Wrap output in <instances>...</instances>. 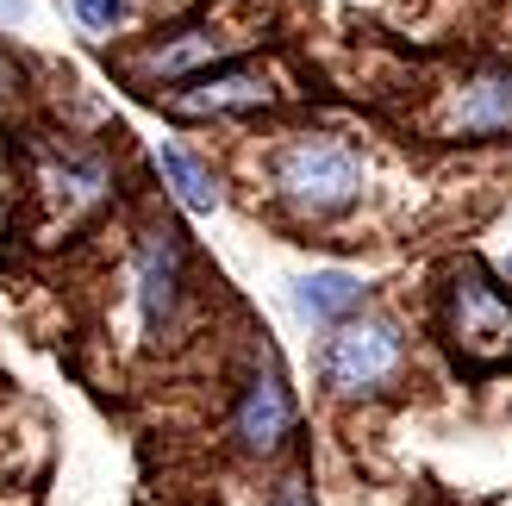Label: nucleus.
<instances>
[{"label":"nucleus","mask_w":512,"mask_h":506,"mask_svg":"<svg viewBox=\"0 0 512 506\" xmlns=\"http://www.w3.org/2000/svg\"><path fill=\"white\" fill-rule=\"evenodd\" d=\"M275 188L300 219H331L363 194V157L344 138H294L275 157Z\"/></svg>","instance_id":"f257e3e1"},{"label":"nucleus","mask_w":512,"mask_h":506,"mask_svg":"<svg viewBox=\"0 0 512 506\" xmlns=\"http://www.w3.org/2000/svg\"><path fill=\"white\" fill-rule=\"evenodd\" d=\"M400 369H406V338L381 313H363V319L350 313L344 325H331V338L319 350V375L331 394H381Z\"/></svg>","instance_id":"f03ea898"},{"label":"nucleus","mask_w":512,"mask_h":506,"mask_svg":"<svg viewBox=\"0 0 512 506\" xmlns=\"http://www.w3.org/2000/svg\"><path fill=\"white\" fill-rule=\"evenodd\" d=\"M450 344L463 350L469 363H500L512 350V300L475 263L456 275V288H450Z\"/></svg>","instance_id":"7ed1b4c3"},{"label":"nucleus","mask_w":512,"mask_h":506,"mask_svg":"<svg viewBox=\"0 0 512 506\" xmlns=\"http://www.w3.org/2000/svg\"><path fill=\"white\" fill-rule=\"evenodd\" d=\"M232 432H238V444L250 450V457H275V450L294 438V394H288V382H281L275 363H263V369L244 382V400H238Z\"/></svg>","instance_id":"20e7f679"},{"label":"nucleus","mask_w":512,"mask_h":506,"mask_svg":"<svg viewBox=\"0 0 512 506\" xmlns=\"http://www.w3.org/2000/svg\"><path fill=\"white\" fill-rule=\"evenodd\" d=\"M138 307L150 332H163L182 307V238L175 232H150L138 250Z\"/></svg>","instance_id":"39448f33"},{"label":"nucleus","mask_w":512,"mask_h":506,"mask_svg":"<svg viewBox=\"0 0 512 506\" xmlns=\"http://www.w3.org/2000/svg\"><path fill=\"white\" fill-rule=\"evenodd\" d=\"M356 307H363V275L350 269H306L294 282V313L306 325H344Z\"/></svg>","instance_id":"423d86ee"},{"label":"nucleus","mask_w":512,"mask_h":506,"mask_svg":"<svg viewBox=\"0 0 512 506\" xmlns=\"http://www.w3.org/2000/svg\"><path fill=\"white\" fill-rule=\"evenodd\" d=\"M456 132H469V138L512 132V69H488L463 88V100H456Z\"/></svg>","instance_id":"0eeeda50"},{"label":"nucleus","mask_w":512,"mask_h":506,"mask_svg":"<svg viewBox=\"0 0 512 506\" xmlns=\"http://www.w3.org/2000/svg\"><path fill=\"white\" fill-rule=\"evenodd\" d=\"M157 175H163V188L182 200L188 213H219V175L200 163V157H188L182 144H157Z\"/></svg>","instance_id":"6e6552de"},{"label":"nucleus","mask_w":512,"mask_h":506,"mask_svg":"<svg viewBox=\"0 0 512 506\" xmlns=\"http://www.w3.org/2000/svg\"><path fill=\"white\" fill-rule=\"evenodd\" d=\"M269 100V82L263 75H207L200 88L175 94L169 107L175 113H232V107H263Z\"/></svg>","instance_id":"1a4fd4ad"},{"label":"nucleus","mask_w":512,"mask_h":506,"mask_svg":"<svg viewBox=\"0 0 512 506\" xmlns=\"http://www.w3.org/2000/svg\"><path fill=\"white\" fill-rule=\"evenodd\" d=\"M225 38H213V32H182V38H169V44H157L144 57V69H157L163 82H182V75H194V69H207V63H219L225 57Z\"/></svg>","instance_id":"9d476101"},{"label":"nucleus","mask_w":512,"mask_h":506,"mask_svg":"<svg viewBox=\"0 0 512 506\" xmlns=\"http://www.w3.org/2000/svg\"><path fill=\"white\" fill-rule=\"evenodd\" d=\"M69 13L88 25V32H119V25H132L138 0H69Z\"/></svg>","instance_id":"9b49d317"},{"label":"nucleus","mask_w":512,"mask_h":506,"mask_svg":"<svg viewBox=\"0 0 512 506\" xmlns=\"http://www.w3.org/2000/svg\"><path fill=\"white\" fill-rule=\"evenodd\" d=\"M0 19H25V0H0Z\"/></svg>","instance_id":"f8f14e48"},{"label":"nucleus","mask_w":512,"mask_h":506,"mask_svg":"<svg viewBox=\"0 0 512 506\" xmlns=\"http://www.w3.org/2000/svg\"><path fill=\"white\" fill-rule=\"evenodd\" d=\"M506 275H512V257H506Z\"/></svg>","instance_id":"ddd939ff"}]
</instances>
